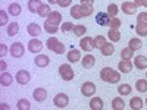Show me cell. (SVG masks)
<instances>
[{
	"instance_id": "5bb4252c",
	"label": "cell",
	"mask_w": 147,
	"mask_h": 110,
	"mask_svg": "<svg viewBox=\"0 0 147 110\" xmlns=\"http://www.w3.org/2000/svg\"><path fill=\"white\" fill-rule=\"evenodd\" d=\"M94 63H96V57H94L93 54L87 53V54H85V56L82 57V66H84L85 69L93 68V66H94Z\"/></svg>"
},
{
	"instance_id": "d590c367",
	"label": "cell",
	"mask_w": 147,
	"mask_h": 110,
	"mask_svg": "<svg viewBox=\"0 0 147 110\" xmlns=\"http://www.w3.org/2000/svg\"><path fill=\"white\" fill-rule=\"evenodd\" d=\"M141 46H143V43H141L140 38H131L129 43H128V47H131L134 52H136V50H140Z\"/></svg>"
},
{
	"instance_id": "7402d4cb",
	"label": "cell",
	"mask_w": 147,
	"mask_h": 110,
	"mask_svg": "<svg viewBox=\"0 0 147 110\" xmlns=\"http://www.w3.org/2000/svg\"><path fill=\"white\" fill-rule=\"evenodd\" d=\"M7 12H9L12 16H18L21 12H22V7H21V5H18V3H10L9 7H7Z\"/></svg>"
},
{
	"instance_id": "4fadbf2b",
	"label": "cell",
	"mask_w": 147,
	"mask_h": 110,
	"mask_svg": "<svg viewBox=\"0 0 147 110\" xmlns=\"http://www.w3.org/2000/svg\"><path fill=\"white\" fill-rule=\"evenodd\" d=\"M27 31L31 37H37V35H40L41 34V27L38 25V23H35V22H31L27 25Z\"/></svg>"
},
{
	"instance_id": "e0dca14e",
	"label": "cell",
	"mask_w": 147,
	"mask_h": 110,
	"mask_svg": "<svg viewBox=\"0 0 147 110\" xmlns=\"http://www.w3.org/2000/svg\"><path fill=\"white\" fill-rule=\"evenodd\" d=\"M134 65H136L137 69H147V57L146 56H136L134 59Z\"/></svg>"
},
{
	"instance_id": "2e32d148",
	"label": "cell",
	"mask_w": 147,
	"mask_h": 110,
	"mask_svg": "<svg viewBox=\"0 0 147 110\" xmlns=\"http://www.w3.org/2000/svg\"><path fill=\"white\" fill-rule=\"evenodd\" d=\"M47 21L55 23V25H59V23L62 22V15H60L59 12H56V10H52L50 13H49V16H47Z\"/></svg>"
},
{
	"instance_id": "603a6c76",
	"label": "cell",
	"mask_w": 147,
	"mask_h": 110,
	"mask_svg": "<svg viewBox=\"0 0 147 110\" xmlns=\"http://www.w3.org/2000/svg\"><path fill=\"white\" fill-rule=\"evenodd\" d=\"M0 84H2L3 87H9L12 84V75L9 72H3L2 75H0Z\"/></svg>"
},
{
	"instance_id": "c3c4849f",
	"label": "cell",
	"mask_w": 147,
	"mask_h": 110,
	"mask_svg": "<svg viewBox=\"0 0 147 110\" xmlns=\"http://www.w3.org/2000/svg\"><path fill=\"white\" fill-rule=\"evenodd\" d=\"M6 52H7V48H6V46L5 44H0V56H5L6 54Z\"/></svg>"
},
{
	"instance_id": "681fc988",
	"label": "cell",
	"mask_w": 147,
	"mask_h": 110,
	"mask_svg": "<svg viewBox=\"0 0 147 110\" xmlns=\"http://www.w3.org/2000/svg\"><path fill=\"white\" fill-rule=\"evenodd\" d=\"M81 3H82V5H93L94 0H81Z\"/></svg>"
},
{
	"instance_id": "d4e9b609",
	"label": "cell",
	"mask_w": 147,
	"mask_h": 110,
	"mask_svg": "<svg viewBox=\"0 0 147 110\" xmlns=\"http://www.w3.org/2000/svg\"><path fill=\"white\" fill-rule=\"evenodd\" d=\"M125 107V101L121 99V97H116V99L112 100V109L113 110H124Z\"/></svg>"
},
{
	"instance_id": "f907efd6",
	"label": "cell",
	"mask_w": 147,
	"mask_h": 110,
	"mask_svg": "<svg viewBox=\"0 0 147 110\" xmlns=\"http://www.w3.org/2000/svg\"><path fill=\"white\" fill-rule=\"evenodd\" d=\"M0 107H2L3 110L6 109V110H9V104H6V103H2V104H0Z\"/></svg>"
},
{
	"instance_id": "e575fe53",
	"label": "cell",
	"mask_w": 147,
	"mask_h": 110,
	"mask_svg": "<svg viewBox=\"0 0 147 110\" xmlns=\"http://www.w3.org/2000/svg\"><path fill=\"white\" fill-rule=\"evenodd\" d=\"M71 16L75 18V19H81L82 15H81V5H75L71 7Z\"/></svg>"
},
{
	"instance_id": "ac0fdd59",
	"label": "cell",
	"mask_w": 147,
	"mask_h": 110,
	"mask_svg": "<svg viewBox=\"0 0 147 110\" xmlns=\"http://www.w3.org/2000/svg\"><path fill=\"white\" fill-rule=\"evenodd\" d=\"M66 57H68V60H69V63H77L78 60L81 59V54H80V52L77 50V48H72V50L68 52Z\"/></svg>"
},
{
	"instance_id": "cb8c5ba5",
	"label": "cell",
	"mask_w": 147,
	"mask_h": 110,
	"mask_svg": "<svg viewBox=\"0 0 147 110\" xmlns=\"http://www.w3.org/2000/svg\"><path fill=\"white\" fill-rule=\"evenodd\" d=\"M136 31L138 35L141 37H146L147 35V22H137L136 25Z\"/></svg>"
},
{
	"instance_id": "83f0119b",
	"label": "cell",
	"mask_w": 147,
	"mask_h": 110,
	"mask_svg": "<svg viewBox=\"0 0 147 110\" xmlns=\"http://www.w3.org/2000/svg\"><path fill=\"white\" fill-rule=\"evenodd\" d=\"M105 43H106V38H105L103 35H97V37H94V38H93V46H94V48H99V50L105 46Z\"/></svg>"
},
{
	"instance_id": "30bf717a",
	"label": "cell",
	"mask_w": 147,
	"mask_h": 110,
	"mask_svg": "<svg viewBox=\"0 0 147 110\" xmlns=\"http://www.w3.org/2000/svg\"><path fill=\"white\" fill-rule=\"evenodd\" d=\"M80 46H81V48L84 52H90V50H93L94 48V46H93V38H90V37H82L81 38V41H80Z\"/></svg>"
},
{
	"instance_id": "7dc6e473",
	"label": "cell",
	"mask_w": 147,
	"mask_h": 110,
	"mask_svg": "<svg viewBox=\"0 0 147 110\" xmlns=\"http://www.w3.org/2000/svg\"><path fill=\"white\" fill-rule=\"evenodd\" d=\"M134 5H136L137 7H138V6H144V7H147V0H136V2H134Z\"/></svg>"
},
{
	"instance_id": "277c9868",
	"label": "cell",
	"mask_w": 147,
	"mask_h": 110,
	"mask_svg": "<svg viewBox=\"0 0 147 110\" xmlns=\"http://www.w3.org/2000/svg\"><path fill=\"white\" fill-rule=\"evenodd\" d=\"M53 101H55V106H57L59 109H65L69 104V97L63 93H60V94H56Z\"/></svg>"
},
{
	"instance_id": "d6a6232c",
	"label": "cell",
	"mask_w": 147,
	"mask_h": 110,
	"mask_svg": "<svg viewBox=\"0 0 147 110\" xmlns=\"http://www.w3.org/2000/svg\"><path fill=\"white\" fill-rule=\"evenodd\" d=\"M57 30H59V27H57V25H55V23L49 22V21H46V22H44V31H46V32H49V34H56V32H57Z\"/></svg>"
},
{
	"instance_id": "8992f818",
	"label": "cell",
	"mask_w": 147,
	"mask_h": 110,
	"mask_svg": "<svg viewBox=\"0 0 147 110\" xmlns=\"http://www.w3.org/2000/svg\"><path fill=\"white\" fill-rule=\"evenodd\" d=\"M24 52H25V48H24L22 43H13L10 46V54L13 57H22Z\"/></svg>"
},
{
	"instance_id": "d6986e66",
	"label": "cell",
	"mask_w": 147,
	"mask_h": 110,
	"mask_svg": "<svg viewBox=\"0 0 147 110\" xmlns=\"http://www.w3.org/2000/svg\"><path fill=\"white\" fill-rule=\"evenodd\" d=\"M90 109L91 110H102L103 109V100L100 97H93L90 101Z\"/></svg>"
},
{
	"instance_id": "44dd1931",
	"label": "cell",
	"mask_w": 147,
	"mask_h": 110,
	"mask_svg": "<svg viewBox=\"0 0 147 110\" xmlns=\"http://www.w3.org/2000/svg\"><path fill=\"white\" fill-rule=\"evenodd\" d=\"M100 52L103 56H112L113 52H115V47H113V43H105V46L100 48Z\"/></svg>"
},
{
	"instance_id": "5b68a950",
	"label": "cell",
	"mask_w": 147,
	"mask_h": 110,
	"mask_svg": "<svg viewBox=\"0 0 147 110\" xmlns=\"http://www.w3.org/2000/svg\"><path fill=\"white\" fill-rule=\"evenodd\" d=\"M81 93H82V95H85V97H91L93 94H96V85H94L93 82H90V81L84 82V84L81 85Z\"/></svg>"
},
{
	"instance_id": "3957f363",
	"label": "cell",
	"mask_w": 147,
	"mask_h": 110,
	"mask_svg": "<svg viewBox=\"0 0 147 110\" xmlns=\"http://www.w3.org/2000/svg\"><path fill=\"white\" fill-rule=\"evenodd\" d=\"M59 73H60V78H62L63 81H71V79H74V69H72L69 65H60Z\"/></svg>"
},
{
	"instance_id": "ffe728a7",
	"label": "cell",
	"mask_w": 147,
	"mask_h": 110,
	"mask_svg": "<svg viewBox=\"0 0 147 110\" xmlns=\"http://www.w3.org/2000/svg\"><path fill=\"white\" fill-rule=\"evenodd\" d=\"M96 21H97V23H99V25H107L109 21H110V18H109L107 13H105V12H99V13L96 15Z\"/></svg>"
},
{
	"instance_id": "7bdbcfd3",
	"label": "cell",
	"mask_w": 147,
	"mask_h": 110,
	"mask_svg": "<svg viewBox=\"0 0 147 110\" xmlns=\"http://www.w3.org/2000/svg\"><path fill=\"white\" fill-rule=\"evenodd\" d=\"M74 23H71V22H65V23H62V27H60V30H62V32H69V31H72L74 30Z\"/></svg>"
},
{
	"instance_id": "f1b7e54d",
	"label": "cell",
	"mask_w": 147,
	"mask_h": 110,
	"mask_svg": "<svg viewBox=\"0 0 147 110\" xmlns=\"http://www.w3.org/2000/svg\"><path fill=\"white\" fill-rule=\"evenodd\" d=\"M50 12H52V9H50V6H49V5H41L40 7H38V10H37V13H38L41 18H47L49 16V13H50Z\"/></svg>"
},
{
	"instance_id": "8fae6325",
	"label": "cell",
	"mask_w": 147,
	"mask_h": 110,
	"mask_svg": "<svg viewBox=\"0 0 147 110\" xmlns=\"http://www.w3.org/2000/svg\"><path fill=\"white\" fill-rule=\"evenodd\" d=\"M34 62L38 68H46V66H49V63H50V59H49V56H46V54H37Z\"/></svg>"
},
{
	"instance_id": "836d02e7",
	"label": "cell",
	"mask_w": 147,
	"mask_h": 110,
	"mask_svg": "<svg viewBox=\"0 0 147 110\" xmlns=\"http://www.w3.org/2000/svg\"><path fill=\"white\" fill-rule=\"evenodd\" d=\"M121 57H122V59H127V60L134 59V50H132L131 47H125V48H122V52H121Z\"/></svg>"
},
{
	"instance_id": "7a4b0ae2",
	"label": "cell",
	"mask_w": 147,
	"mask_h": 110,
	"mask_svg": "<svg viewBox=\"0 0 147 110\" xmlns=\"http://www.w3.org/2000/svg\"><path fill=\"white\" fill-rule=\"evenodd\" d=\"M46 46H47L49 50L55 52L56 54H63V53H65V44L60 43V41L56 38V37H50V38L47 40Z\"/></svg>"
},
{
	"instance_id": "816d5d0a",
	"label": "cell",
	"mask_w": 147,
	"mask_h": 110,
	"mask_svg": "<svg viewBox=\"0 0 147 110\" xmlns=\"http://www.w3.org/2000/svg\"><path fill=\"white\" fill-rule=\"evenodd\" d=\"M49 3H57V0H49Z\"/></svg>"
},
{
	"instance_id": "6da1fadb",
	"label": "cell",
	"mask_w": 147,
	"mask_h": 110,
	"mask_svg": "<svg viewBox=\"0 0 147 110\" xmlns=\"http://www.w3.org/2000/svg\"><path fill=\"white\" fill-rule=\"evenodd\" d=\"M100 79L109 84H116L121 81V73L118 70H113L112 68H103L100 70Z\"/></svg>"
},
{
	"instance_id": "60d3db41",
	"label": "cell",
	"mask_w": 147,
	"mask_h": 110,
	"mask_svg": "<svg viewBox=\"0 0 147 110\" xmlns=\"http://www.w3.org/2000/svg\"><path fill=\"white\" fill-rule=\"evenodd\" d=\"M85 31H87V28H85L84 25H75L72 30V32L75 34L77 37H81V35H85Z\"/></svg>"
},
{
	"instance_id": "8d00e7d4",
	"label": "cell",
	"mask_w": 147,
	"mask_h": 110,
	"mask_svg": "<svg viewBox=\"0 0 147 110\" xmlns=\"http://www.w3.org/2000/svg\"><path fill=\"white\" fill-rule=\"evenodd\" d=\"M136 88L138 93H147V79H138L136 82Z\"/></svg>"
},
{
	"instance_id": "4316f807",
	"label": "cell",
	"mask_w": 147,
	"mask_h": 110,
	"mask_svg": "<svg viewBox=\"0 0 147 110\" xmlns=\"http://www.w3.org/2000/svg\"><path fill=\"white\" fill-rule=\"evenodd\" d=\"M18 32H19V23H18V22L9 23V25H7V35L13 37V35H16Z\"/></svg>"
},
{
	"instance_id": "74e56055",
	"label": "cell",
	"mask_w": 147,
	"mask_h": 110,
	"mask_svg": "<svg viewBox=\"0 0 147 110\" xmlns=\"http://www.w3.org/2000/svg\"><path fill=\"white\" fill-rule=\"evenodd\" d=\"M93 12H94L93 10V5H81V15H82V18L90 16Z\"/></svg>"
},
{
	"instance_id": "1f68e13d",
	"label": "cell",
	"mask_w": 147,
	"mask_h": 110,
	"mask_svg": "<svg viewBox=\"0 0 147 110\" xmlns=\"http://www.w3.org/2000/svg\"><path fill=\"white\" fill-rule=\"evenodd\" d=\"M131 91H132V88L129 84H121L118 87V93L121 95H128V94H131Z\"/></svg>"
},
{
	"instance_id": "bcb514c9",
	"label": "cell",
	"mask_w": 147,
	"mask_h": 110,
	"mask_svg": "<svg viewBox=\"0 0 147 110\" xmlns=\"http://www.w3.org/2000/svg\"><path fill=\"white\" fill-rule=\"evenodd\" d=\"M72 3V0H57V5L60 6V7H66V6H69Z\"/></svg>"
},
{
	"instance_id": "b9f144b4",
	"label": "cell",
	"mask_w": 147,
	"mask_h": 110,
	"mask_svg": "<svg viewBox=\"0 0 147 110\" xmlns=\"http://www.w3.org/2000/svg\"><path fill=\"white\" fill-rule=\"evenodd\" d=\"M107 25L112 28V30H118V28L122 25V22H121V19H118V18H110V21H109Z\"/></svg>"
},
{
	"instance_id": "52a82bcc",
	"label": "cell",
	"mask_w": 147,
	"mask_h": 110,
	"mask_svg": "<svg viewBox=\"0 0 147 110\" xmlns=\"http://www.w3.org/2000/svg\"><path fill=\"white\" fill-rule=\"evenodd\" d=\"M41 48H43V43H41L40 40H37V38L30 40V43H28V50H30L31 53H40Z\"/></svg>"
},
{
	"instance_id": "ba28073f",
	"label": "cell",
	"mask_w": 147,
	"mask_h": 110,
	"mask_svg": "<svg viewBox=\"0 0 147 110\" xmlns=\"http://www.w3.org/2000/svg\"><path fill=\"white\" fill-rule=\"evenodd\" d=\"M30 78H31V75H30L28 70H18V73H16V81L21 85L28 84L30 82Z\"/></svg>"
},
{
	"instance_id": "db71d44e",
	"label": "cell",
	"mask_w": 147,
	"mask_h": 110,
	"mask_svg": "<svg viewBox=\"0 0 147 110\" xmlns=\"http://www.w3.org/2000/svg\"><path fill=\"white\" fill-rule=\"evenodd\" d=\"M146 104H147V100H146Z\"/></svg>"
},
{
	"instance_id": "f6af8a7d",
	"label": "cell",
	"mask_w": 147,
	"mask_h": 110,
	"mask_svg": "<svg viewBox=\"0 0 147 110\" xmlns=\"http://www.w3.org/2000/svg\"><path fill=\"white\" fill-rule=\"evenodd\" d=\"M137 22H147V12H141V13H138Z\"/></svg>"
},
{
	"instance_id": "f546056e",
	"label": "cell",
	"mask_w": 147,
	"mask_h": 110,
	"mask_svg": "<svg viewBox=\"0 0 147 110\" xmlns=\"http://www.w3.org/2000/svg\"><path fill=\"white\" fill-rule=\"evenodd\" d=\"M129 106H131V109H134V110H140V109L143 107V100L140 99V97H132L131 101H129Z\"/></svg>"
},
{
	"instance_id": "f5cc1de1",
	"label": "cell",
	"mask_w": 147,
	"mask_h": 110,
	"mask_svg": "<svg viewBox=\"0 0 147 110\" xmlns=\"http://www.w3.org/2000/svg\"><path fill=\"white\" fill-rule=\"evenodd\" d=\"M146 76H147V72H146Z\"/></svg>"
},
{
	"instance_id": "f35d334b",
	"label": "cell",
	"mask_w": 147,
	"mask_h": 110,
	"mask_svg": "<svg viewBox=\"0 0 147 110\" xmlns=\"http://www.w3.org/2000/svg\"><path fill=\"white\" fill-rule=\"evenodd\" d=\"M18 110H30L31 109V103L27 100V99H21L18 100Z\"/></svg>"
},
{
	"instance_id": "9c48e42d",
	"label": "cell",
	"mask_w": 147,
	"mask_h": 110,
	"mask_svg": "<svg viewBox=\"0 0 147 110\" xmlns=\"http://www.w3.org/2000/svg\"><path fill=\"white\" fill-rule=\"evenodd\" d=\"M121 9L127 15H134L137 12V6L134 5V2H124V3H122V6H121Z\"/></svg>"
},
{
	"instance_id": "ab89813d",
	"label": "cell",
	"mask_w": 147,
	"mask_h": 110,
	"mask_svg": "<svg viewBox=\"0 0 147 110\" xmlns=\"http://www.w3.org/2000/svg\"><path fill=\"white\" fill-rule=\"evenodd\" d=\"M107 15H109V18H116V15H118V6L115 3L107 6Z\"/></svg>"
},
{
	"instance_id": "ee69618b",
	"label": "cell",
	"mask_w": 147,
	"mask_h": 110,
	"mask_svg": "<svg viewBox=\"0 0 147 110\" xmlns=\"http://www.w3.org/2000/svg\"><path fill=\"white\" fill-rule=\"evenodd\" d=\"M7 23V15L5 10H0V27H5Z\"/></svg>"
},
{
	"instance_id": "9a60e30c",
	"label": "cell",
	"mask_w": 147,
	"mask_h": 110,
	"mask_svg": "<svg viewBox=\"0 0 147 110\" xmlns=\"http://www.w3.org/2000/svg\"><path fill=\"white\" fill-rule=\"evenodd\" d=\"M118 68H119V70H121L122 73H128V72H131V69H132V63H131V60L122 59L121 62H119V65H118Z\"/></svg>"
},
{
	"instance_id": "484cf974",
	"label": "cell",
	"mask_w": 147,
	"mask_h": 110,
	"mask_svg": "<svg viewBox=\"0 0 147 110\" xmlns=\"http://www.w3.org/2000/svg\"><path fill=\"white\" fill-rule=\"evenodd\" d=\"M41 0H30L28 2V10L32 12V13H37V10H38V7L41 6Z\"/></svg>"
},
{
	"instance_id": "7c38bea8",
	"label": "cell",
	"mask_w": 147,
	"mask_h": 110,
	"mask_svg": "<svg viewBox=\"0 0 147 110\" xmlns=\"http://www.w3.org/2000/svg\"><path fill=\"white\" fill-rule=\"evenodd\" d=\"M32 97H34L35 101L41 103V101H44V100L47 99V91H46L44 88H35L34 93H32Z\"/></svg>"
},
{
	"instance_id": "4dcf8cb0",
	"label": "cell",
	"mask_w": 147,
	"mask_h": 110,
	"mask_svg": "<svg viewBox=\"0 0 147 110\" xmlns=\"http://www.w3.org/2000/svg\"><path fill=\"white\" fill-rule=\"evenodd\" d=\"M107 35H109V40L112 41V43H116V41L121 40V32L118 30H112V28H110L109 32H107Z\"/></svg>"
}]
</instances>
